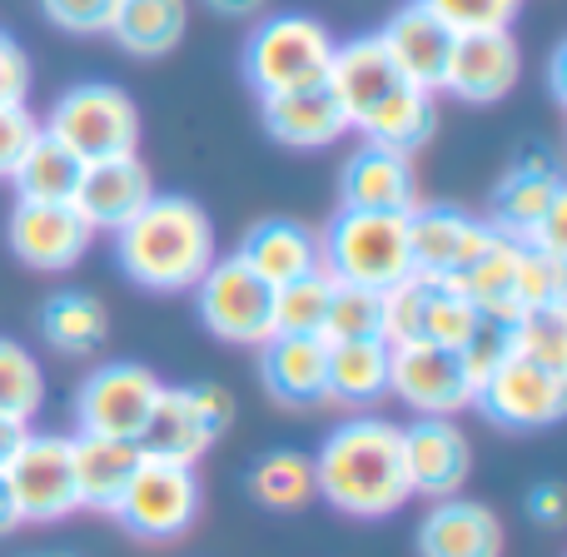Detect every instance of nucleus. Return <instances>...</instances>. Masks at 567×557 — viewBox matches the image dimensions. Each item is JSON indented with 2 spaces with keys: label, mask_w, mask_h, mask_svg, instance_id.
<instances>
[{
  "label": "nucleus",
  "mask_w": 567,
  "mask_h": 557,
  "mask_svg": "<svg viewBox=\"0 0 567 557\" xmlns=\"http://www.w3.org/2000/svg\"><path fill=\"white\" fill-rule=\"evenodd\" d=\"M159 373L145 369V363H130V359H115V363H100L75 393V423L80 433H100V439H130L140 443L145 433L150 413H155V399H159Z\"/></svg>",
  "instance_id": "nucleus-8"
},
{
  "label": "nucleus",
  "mask_w": 567,
  "mask_h": 557,
  "mask_svg": "<svg viewBox=\"0 0 567 557\" xmlns=\"http://www.w3.org/2000/svg\"><path fill=\"white\" fill-rule=\"evenodd\" d=\"M239 259L255 269L265 283H289V279H303L319 269V235L303 229L299 219H265L245 235L239 245Z\"/></svg>",
  "instance_id": "nucleus-25"
},
{
  "label": "nucleus",
  "mask_w": 567,
  "mask_h": 557,
  "mask_svg": "<svg viewBox=\"0 0 567 557\" xmlns=\"http://www.w3.org/2000/svg\"><path fill=\"white\" fill-rule=\"evenodd\" d=\"M16 528H20L16 498H10V488H6V483H0V538H6V533H16Z\"/></svg>",
  "instance_id": "nucleus-48"
},
{
  "label": "nucleus",
  "mask_w": 567,
  "mask_h": 557,
  "mask_svg": "<svg viewBox=\"0 0 567 557\" xmlns=\"http://www.w3.org/2000/svg\"><path fill=\"white\" fill-rule=\"evenodd\" d=\"M259 379H265L269 399L289 403V409L323 403L329 343H323L319 333H275L269 343H259Z\"/></svg>",
  "instance_id": "nucleus-21"
},
{
  "label": "nucleus",
  "mask_w": 567,
  "mask_h": 557,
  "mask_svg": "<svg viewBox=\"0 0 567 557\" xmlns=\"http://www.w3.org/2000/svg\"><path fill=\"white\" fill-rule=\"evenodd\" d=\"M353 130H359L369 145L399 149V155H419V149L433 140V130H439V100L419 85H399L373 115H363Z\"/></svg>",
  "instance_id": "nucleus-27"
},
{
  "label": "nucleus",
  "mask_w": 567,
  "mask_h": 557,
  "mask_svg": "<svg viewBox=\"0 0 567 557\" xmlns=\"http://www.w3.org/2000/svg\"><path fill=\"white\" fill-rule=\"evenodd\" d=\"M333 299V275L329 269H313L303 279H289L275 289V333H319L323 313Z\"/></svg>",
  "instance_id": "nucleus-35"
},
{
  "label": "nucleus",
  "mask_w": 567,
  "mask_h": 557,
  "mask_svg": "<svg viewBox=\"0 0 567 557\" xmlns=\"http://www.w3.org/2000/svg\"><path fill=\"white\" fill-rule=\"evenodd\" d=\"M319 265L333 283H359V289H393L413 275L409 259V215H383V209H339L329 235H319Z\"/></svg>",
  "instance_id": "nucleus-3"
},
{
  "label": "nucleus",
  "mask_w": 567,
  "mask_h": 557,
  "mask_svg": "<svg viewBox=\"0 0 567 557\" xmlns=\"http://www.w3.org/2000/svg\"><path fill=\"white\" fill-rule=\"evenodd\" d=\"M115 255L135 283L155 293H185L215 265V225L185 195H155L125 229H115Z\"/></svg>",
  "instance_id": "nucleus-2"
},
{
  "label": "nucleus",
  "mask_w": 567,
  "mask_h": 557,
  "mask_svg": "<svg viewBox=\"0 0 567 557\" xmlns=\"http://www.w3.org/2000/svg\"><path fill=\"white\" fill-rule=\"evenodd\" d=\"M70 458H75V488L80 508L110 513L120 503V493L130 488L145 448L130 439H100V433H75L70 439Z\"/></svg>",
  "instance_id": "nucleus-23"
},
{
  "label": "nucleus",
  "mask_w": 567,
  "mask_h": 557,
  "mask_svg": "<svg viewBox=\"0 0 567 557\" xmlns=\"http://www.w3.org/2000/svg\"><path fill=\"white\" fill-rule=\"evenodd\" d=\"M339 199L343 209H383V215H413L419 209V175H413V155L369 145L353 149L343 159L339 175Z\"/></svg>",
  "instance_id": "nucleus-17"
},
{
  "label": "nucleus",
  "mask_w": 567,
  "mask_h": 557,
  "mask_svg": "<svg viewBox=\"0 0 567 557\" xmlns=\"http://www.w3.org/2000/svg\"><path fill=\"white\" fill-rule=\"evenodd\" d=\"M513 353L528 363H543L553 373H567V309H533L508 323Z\"/></svg>",
  "instance_id": "nucleus-37"
},
{
  "label": "nucleus",
  "mask_w": 567,
  "mask_h": 557,
  "mask_svg": "<svg viewBox=\"0 0 567 557\" xmlns=\"http://www.w3.org/2000/svg\"><path fill=\"white\" fill-rule=\"evenodd\" d=\"M150 199H155V179H150L145 159L115 155V159H95V165H85L80 189H75L70 205L80 209V219H85L95 235L100 229L115 235V229H125Z\"/></svg>",
  "instance_id": "nucleus-16"
},
{
  "label": "nucleus",
  "mask_w": 567,
  "mask_h": 557,
  "mask_svg": "<svg viewBox=\"0 0 567 557\" xmlns=\"http://www.w3.org/2000/svg\"><path fill=\"white\" fill-rule=\"evenodd\" d=\"M265 130L289 149H329L333 140L349 135V115L329 95V85H309L289 90V95H269Z\"/></svg>",
  "instance_id": "nucleus-22"
},
{
  "label": "nucleus",
  "mask_w": 567,
  "mask_h": 557,
  "mask_svg": "<svg viewBox=\"0 0 567 557\" xmlns=\"http://www.w3.org/2000/svg\"><path fill=\"white\" fill-rule=\"evenodd\" d=\"M313 483L319 498L329 508H339L343 518L379 523L393 518L399 508H409V468H403V433L389 419H349L323 439V448L313 453Z\"/></svg>",
  "instance_id": "nucleus-1"
},
{
  "label": "nucleus",
  "mask_w": 567,
  "mask_h": 557,
  "mask_svg": "<svg viewBox=\"0 0 567 557\" xmlns=\"http://www.w3.org/2000/svg\"><path fill=\"white\" fill-rule=\"evenodd\" d=\"M189 399H195L199 423L209 429V439L219 443L229 433V423H235V399H229V389H219V383H195V389H189Z\"/></svg>",
  "instance_id": "nucleus-44"
},
{
  "label": "nucleus",
  "mask_w": 567,
  "mask_h": 557,
  "mask_svg": "<svg viewBox=\"0 0 567 557\" xmlns=\"http://www.w3.org/2000/svg\"><path fill=\"white\" fill-rule=\"evenodd\" d=\"M523 75V50L513 40V30H483V35H453L449 75L443 90L463 105H498L503 95H513Z\"/></svg>",
  "instance_id": "nucleus-15"
},
{
  "label": "nucleus",
  "mask_w": 567,
  "mask_h": 557,
  "mask_svg": "<svg viewBox=\"0 0 567 557\" xmlns=\"http://www.w3.org/2000/svg\"><path fill=\"white\" fill-rule=\"evenodd\" d=\"M40 10L65 35H110L120 0H40Z\"/></svg>",
  "instance_id": "nucleus-42"
},
{
  "label": "nucleus",
  "mask_w": 567,
  "mask_h": 557,
  "mask_svg": "<svg viewBox=\"0 0 567 557\" xmlns=\"http://www.w3.org/2000/svg\"><path fill=\"white\" fill-rule=\"evenodd\" d=\"M339 40L329 35L319 16H299V10H284L255 25L245 45V70L255 80L259 95H289V90H309L323 85L329 75V60Z\"/></svg>",
  "instance_id": "nucleus-5"
},
{
  "label": "nucleus",
  "mask_w": 567,
  "mask_h": 557,
  "mask_svg": "<svg viewBox=\"0 0 567 557\" xmlns=\"http://www.w3.org/2000/svg\"><path fill=\"white\" fill-rule=\"evenodd\" d=\"M35 135H40V120L25 105H0V179H10V169L20 165V155L30 149Z\"/></svg>",
  "instance_id": "nucleus-43"
},
{
  "label": "nucleus",
  "mask_w": 567,
  "mask_h": 557,
  "mask_svg": "<svg viewBox=\"0 0 567 557\" xmlns=\"http://www.w3.org/2000/svg\"><path fill=\"white\" fill-rule=\"evenodd\" d=\"M40 333L50 349L60 353H95L110 339V313L95 293L85 289H60L40 309Z\"/></svg>",
  "instance_id": "nucleus-31"
},
{
  "label": "nucleus",
  "mask_w": 567,
  "mask_h": 557,
  "mask_svg": "<svg viewBox=\"0 0 567 557\" xmlns=\"http://www.w3.org/2000/svg\"><path fill=\"white\" fill-rule=\"evenodd\" d=\"M528 513L538 523H548V528L553 523H563V488L558 483H538V488L528 493Z\"/></svg>",
  "instance_id": "nucleus-45"
},
{
  "label": "nucleus",
  "mask_w": 567,
  "mask_h": 557,
  "mask_svg": "<svg viewBox=\"0 0 567 557\" xmlns=\"http://www.w3.org/2000/svg\"><path fill=\"white\" fill-rule=\"evenodd\" d=\"M503 359H513V333H508L503 319H478L468 339L458 343V363H463V373H468L473 389H478Z\"/></svg>",
  "instance_id": "nucleus-41"
},
{
  "label": "nucleus",
  "mask_w": 567,
  "mask_h": 557,
  "mask_svg": "<svg viewBox=\"0 0 567 557\" xmlns=\"http://www.w3.org/2000/svg\"><path fill=\"white\" fill-rule=\"evenodd\" d=\"M25 439H30V423L25 419H6V413H0V478H6V468L16 463V453L25 448Z\"/></svg>",
  "instance_id": "nucleus-46"
},
{
  "label": "nucleus",
  "mask_w": 567,
  "mask_h": 557,
  "mask_svg": "<svg viewBox=\"0 0 567 557\" xmlns=\"http://www.w3.org/2000/svg\"><path fill=\"white\" fill-rule=\"evenodd\" d=\"M503 523L488 503L443 498L423 513L413 548L419 557H503Z\"/></svg>",
  "instance_id": "nucleus-20"
},
{
  "label": "nucleus",
  "mask_w": 567,
  "mask_h": 557,
  "mask_svg": "<svg viewBox=\"0 0 567 557\" xmlns=\"http://www.w3.org/2000/svg\"><path fill=\"white\" fill-rule=\"evenodd\" d=\"M189 30V0H120L115 10V45L125 55H140V60H159L185 40Z\"/></svg>",
  "instance_id": "nucleus-28"
},
{
  "label": "nucleus",
  "mask_w": 567,
  "mask_h": 557,
  "mask_svg": "<svg viewBox=\"0 0 567 557\" xmlns=\"http://www.w3.org/2000/svg\"><path fill=\"white\" fill-rule=\"evenodd\" d=\"M16 498L20 523H65L80 513V488H75V458H70L65 433H35L30 429L25 448L0 478Z\"/></svg>",
  "instance_id": "nucleus-10"
},
{
  "label": "nucleus",
  "mask_w": 567,
  "mask_h": 557,
  "mask_svg": "<svg viewBox=\"0 0 567 557\" xmlns=\"http://www.w3.org/2000/svg\"><path fill=\"white\" fill-rule=\"evenodd\" d=\"M249 498L259 508H275V513H293V508H309L319 498V483H313V458L309 453H293V448H275L249 468Z\"/></svg>",
  "instance_id": "nucleus-32"
},
{
  "label": "nucleus",
  "mask_w": 567,
  "mask_h": 557,
  "mask_svg": "<svg viewBox=\"0 0 567 557\" xmlns=\"http://www.w3.org/2000/svg\"><path fill=\"white\" fill-rule=\"evenodd\" d=\"M323 85H329V95L339 100V110L349 115V130H353L363 115H373L393 90L409 85V80L393 70V60H389V50L379 45V35H359V40L333 45Z\"/></svg>",
  "instance_id": "nucleus-18"
},
{
  "label": "nucleus",
  "mask_w": 567,
  "mask_h": 557,
  "mask_svg": "<svg viewBox=\"0 0 567 557\" xmlns=\"http://www.w3.org/2000/svg\"><path fill=\"white\" fill-rule=\"evenodd\" d=\"M50 557H70V553H50Z\"/></svg>",
  "instance_id": "nucleus-50"
},
{
  "label": "nucleus",
  "mask_w": 567,
  "mask_h": 557,
  "mask_svg": "<svg viewBox=\"0 0 567 557\" xmlns=\"http://www.w3.org/2000/svg\"><path fill=\"white\" fill-rule=\"evenodd\" d=\"M429 289H433L429 275H409V279L393 283V289L379 293V299H383V343H409V339H419Z\"/></svg>",
  "instance_id": "nucleus-40"
},
{
  "label": "nucleus",
  "mask_w": 567,
  "mask_h": 557,
  "mask_svg": "<svg viewBox=\"0 0 567 557\" xmlns=\"http://www.w3.org/2000/svg\"><path fill=\"white\" fill-rule=\"evenodd\" d=\"M419 6L453 35H483V30H513L523 0H419Z\"/></svg>",
  "instance_id": "nucleus-39"
},
{
  "label": "nucleus",
  "mask_w": 567,
  "mask_h": 557,
  "mask_svg": "<svg viewBox=\"0 0 567 557\" xmlns=\"http://www.w3.org/2000/svg\"><path fill=\"white\" fill-rule=\"evenodd\" d=\"M80 175H85V159H75L60 140H50L40 130L30 140V149L20 155V165L10 169V185H16V199H30V205H70L80 189Z\"/></svg>",
  "instance_id": "nucleus-29"
},
{
  "label": "nucleus",
  "mask_w": 567,
  "mask_h": 557,
  "mask_svg": "<svg viewBox=\"0 0 567 557\" xmlns=\"http://www.w3.org/2000/svg\"><path fill=\"white\" fill-rule=\"evenodd\" d=\"M215 16H229V20H249V16H259V10L269 6V0H205Z\"/></svg>",
  "instance_id": "nucleus-47"
},
{
  "label": "nucleus",
  "mask_w": 567,
  "mask_h": 557,
  "mask_svg": "<svg viewBox=\"0 0 567 557\" xmlns=\"http://www.w3.org/2000/svg\"><path fill=\"white\" fill-rule=\"evenodd\" d=\"M389 393L419 419H458L463 409H473V383L458 353L429 339L389 343Z\"/></svg>",
  "instance_id": "nucleus-11"
},
{
  "label": "nucleus",
  "mask_w": 567,
  "mask_h": 557,
  "mask_svg": "<svg viewBox=\"0 0 567 557\" xmlns=\"http://www.w3.org/2000/svg\"><path fill=\"white\" fill-rule=\"evenodd\" d=\"M45 403V369L16 339H0V413L6 419H35Z\"/></svg>",
  "instance_id": "nucleus-33"
},
{
  "label": "nucleus",
  "mask_w": 567,
  "mask_h": 557,
  "mask_svg": "<svg viewBox=\"0 0 567 557\" xmlns=\"http://www.w3.org/2000/svg\"><path fill=\"white\" fill-rule=\"evenodd\" d=\"M513 299H518V319L533 309H567V259L548 249L523 245L518 279H513Z\"/></svg>",
  "instance_id": "nucleus-36"
},
{
  "label": "nucleus",
  "mask_w": 567,
  "mask_h": 557,
  "mask_svg": "<svg viewBox=\"0 0 567 557\" xmlns=\"http://www.w3.org/2000/svg\"><path fill=\"white\" fill-rule=\"evenodd\" d=\"M567 195L558 169L548 165H528L523 159L513 175H503V185L493 189V219L488 225L498 229V235L518 239V245H528L533 235H538V225L548 219V209L558 205V199Z\"/></svg>",
  "instance_id": "nucleus-24"
},
{
  "label": "nucleus",
  "mask_w": 567,
  "mask_h": 557,
  "mask_svg": "<svg viewBox=\"0 0 567 557\" xmlns=\"http://www.w3.org/2000/svg\"><path fill=\"white\" fill-rule=\"evenodd\" d=\"M323 343H353V339H383V299L379 289L359 283H333L329 313H323Z\"/></svg>",
  "instance_id": "nucleus-34"
},
{
  "label": "nucleus",
  "mask_w": 567,
  "mask_h": 557,
  "mask_svg": "<svg viewBox=\"0 0 567 557\" xmlns=\"http://www.w3.org/2000/svg\"><path fill=\"white\" fill-rule=\"evenodd\" d=\"M473 409L508 433L553 429L567 413V373H553L513 353L473 389Z\"/></svg>",
  "instance_id": "nucleus-9"
},
{
  "label": "nucleus",
  "mask_w": 567,
  "mask_h": 557,
  "mask_svg": "<svg viewBox=\"0 0 567 557\" xmlns=\"http://www.w3.org/2000/svg\"><path fill=\"white\" fill-rule=\"evenodd\" d=\"M50 140L70 149L75 159L95 165V159H115V155H135L140 145V110L110 80H85L70 85L65 95L50 105V115L40 120Z\"/></svg>",
  "instance_id": "nucleus-4"
},
{
  "label": "nucleus",
  "mask_w": 567,
  "mask_h": 557,
  "mask_svg": "<svg viewBox=\"0 0 567 557\" xmlns=\"http://www.w3.org/2000/svg\"><path fill=\"white\" fill-rule=\"evenodd\" d=\"M199 508H205V483L189 463L140 458L135 478L110 508V518H120V528L140 543H169L195 528Z\"/></svg>",
  "instance_id": "nucleus-6"
},
{
  "label": "nucleus",
  "mask_w": 567,
  "mask_h": 557,
  "mask_svg": "<svg viewBox=\"0 0 567 557\" xmlns=\"http://www.w3.org/2000/svg\"><path fill=\"white\" fill-rule=\"evenodd\" d=\"M379 45L389 50L393 70H399L409 85L439 95L443 75H449V55H453V30L439 25L419 0H409L403 10H393L389 25L379 30Z\"/></svg>",
  "instance_id": "nucleus-19"
},
{
  "label": "nucleus",
  "mask_w": 567,
  "mask_h": 557,
  "mask_svg": "<svg viewBox=\"0 0 567 557\" xmlns=\"http://www.w3.org/2000/svg\"><path fill=\"white\" fill-rule=\"evenodd\" d=\"M10 255L25 269H40V275H65L95 245V229L80 219L75 205H30V199H16L10 209Z\"/></svg>",
  "instance_id": "nucleus-12"
},
{
  "label": "nucleus",
  "mask_w": 567,
  "mask_h": 557,
  "mask_svg": "<svg viewBox=\"0 0 567 557\" xmlns=\"http://www.w3.org/2000/svg\"><path fill=\"white\" fill-rule=\"evenodd\" d=\"M199 319L215 339L235 349H259L275 339V283H265L239 255L215 259L209 275L195 283Z\"/></svg>",
  "instance_id": "nucleus-7"
},
{
  "label": "nucleus",
  "mask_w": 567,
  "mask_h": 557,
  "mask_svg": "<svg viewBox=\"0 0 567 557\" xmlns=\"http://www.w3.org/2000/svg\"><path fill=\"white\" fill-rule=\"evenodd\" d=\"M10 45H16V40H10V35H6V30H0V55H6V50H10Z\"/></svg>",
  "instance_id": "nucleus-49"
},
{
  "label": "nucleus",
  "mask_w": 567,
  "mask_h": 557,
  "mask_svg": "<svg viewBox=\"0 0 567 557\" xmlns=\"http://www.w3.org/2000/svg\"><path fill=\"white\" fill-rule=\"evenodd\" d=\"M389 393V343L383 339H353L329 343V403H373Z\"/></svg>",
  "instance_id": "nucleus-30"
},
{
  "label": "nucleus",
  "mask_w": 567,
  "mask_h": 557,
  "mask_svg": "<svg viewBox=\"0 0 567 557\" xmlns=\"http://www.w3.org/2000/svg\"><path fill=\"white\" fill-rule=\"evenodd\" d=\"M403 433V468L413 498H458L473 473V443L453 419H413Z\"/></svg>",
  "instance_id": "nucleus-14"
},
{
  "label": "nucleus",
  "mask_w": 567,
  "mask_h": 557,
  "mask_svg": "<svg viewBox=\"0 0 567 557\" xmlns=\"http://www.w3.org/2000/svg\"><path fill=\"white\" fill-rule=\"evenodd\" d=\"M140 448H145V458L189 463V468L215 448L209 429L199 423V409H195V399H189V389H159L155 413H150L145 433H140Z\"/></svg>",
  "instance_id": "nucleus-26"
},
{
  "label": "nucleus",
  "mask_w": 567,
  "mask_h": 557,
  "mask_svg": "<svg viewBox=\"0 0 567 557\" xmlns=\"http://www.w3.org/2000/svg\"><path fill=\"white\" fill-rule=\"evenodd\" d=\"M493 239V225L453 205H419L409 215V259L413 275L453 283L478 259V249Z\"/></svg>",
  "instance_id": "nucleus-13"
},
{
  "label": "nucleus",
  "mask_w": 567,
  "mask_h": 557,
  "mask_svg": "<svg viewBox=\"0 0 567 557\" xmlns=\"http://www.w3.org/2000/svg\"><path fill=\"white\" fill-rule=\"evenodd\" d=\"M478 319H483V313L473 309V303L463 299L453 283L433 279L429 303H423V329H419V339H429V343H439V349H453V353H458V343L468 339Z\"/></svg>",
  "instance_id": "nucleus-38"
}]
</instances>
